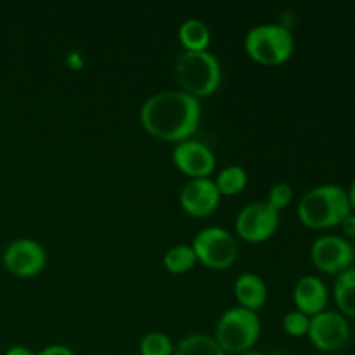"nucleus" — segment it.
<instances>
[{
	"label": "nucleus",
	"mask_w": 355,
	"mask_h": 355,
	"mask_svg": "<svg viewBox=\"0 0 355 355\" xmlns=\"http://www.w3.org/2000/svg\"><path fill=\"white\" fill-rule=\"evenodd\" d=\"M293 304L302 314L314 318L328 309L329 290L318 276H302L293 288Z\"/></svg>",
	"instance_id": "ddd939ff"
},
{
	"label": "nucleus",
	"mask_w": 355,
	"mask_h": 355,
	"mask_svg": "<svg viewBox=\"0 0 355 355\" xmlns=\"http://www.w3.org/2000/svg\"><path fill=\"white\" fill-rule=\"evenodd\" d=\"M352 211L345 187L338 184H321L302 196L297 207L298 220L314 231L338 227Z\"/></svg>",
	"instance_id": "f03ea898"
},
{
	"label": "nucleus",
	"mask_w": 355,
	"mask_h": 355,
	"mask_svg": "<svg viewBox=\"0 0 355 355\" xmlns=\"http://www.w3.org/2000/svg\"><path fill=\"white\" fill-rule=\"evenodd\" d=\"M234 297L239 307L259 312L266 305L267 286L259 274L245 272L234 281Z\"/></svg>",
	"instance_id": "4468645a"
},
{
	"label": "nucleus",
	"mask_w": 355,
	"mask_h": 355,
	"mask_svg": "<svg viewBox=\"0 0 355 355\" xmlns=\"http://www.w3.org/2000/svg\"><path fill=\"white\" fill-rule=\"evenodd\" d=\"M291 200H293V187L288 182H277L269 189L266 201L274 210L281 211L291 203Z\"/></svg>",
	"instance_id": "4be33fe9"
},
{
	"label": "nucleus",
	"mask_w": 355,
	"mask_h": 355,
	"mask_svg": "<svg viewBox=\"0 0 355 355\" xmlns=\"http://www.w3.org/2000/svg\"><path fill=\"white\" fill-rule=\"evenodd\" d=\"M180 207L191 217H208L220 205V193L211 179H191L179 194Z\"/></svg>",
	"instance_id": "f8f14e48"
},
{
	"label": "nucleus",
	"mask_w": 355,
	"mask_h": 355,
	"mask_svg": "<svg viewBox=\"0 0 355 355\" xmlns=\"http://www.w3.org/2000/svg\"><path fill=\"white\" fill-rule=\"evenodd\" d=\"M333 300L347 319H355V267L343 270L333 283Z\"/></svg>",
	"instance_id": "2eb2a0df"
},
{
	"label": "nucleus",
	"mask_w": 355,
	"mask_h": 355,
	"mask_svg": "<svg viewBox=\"0 0 355 355\" xmlns=\"http://www.w3.org/2000/svg\"><path fill=\"white\" fill-rule=\"evenodd\" d=\"M309 326H311V318L302 314L300 311H291L283 318V329L291 338H304V336H307Z\"/></svg>",
	"instance_id": "412c9836"
},
{
	"label": "nucleus",
	"mask_w": 355,
	"mask_h": 355,
	"mask_svg": "<svg viewBox=\"0 0 355 355\" xmlns=\"http://www.w3.org/2000/svg\"><path fill=\"white\" fill-rule=\"evenodd\" d=\"M198 263L191 245H175L163 255V266L172 274H186Z\"/></svg>",
	"instance_id": "6ab92c4d"
},
{
	"label": "nucleus",
	"mask_w": 355,
	"mask_h": 355,
	"mask_svg": "<svg viewBox=\"0 0 355 355\" xmlns=\"http://www.w3.org/2000/svg\"><path fill=\"white\" fill-rule=\"evenodd\" d=\"M279 220V211L267 201H253L236 215V234L248 243H263L276 234Z\"/></svg>",
	"instance_id": "6e6552de"
},
{
	"label": "nucleus",
	"mask_w": 355,
	"mask_h": 355,
	"mask_svg": "<svg viewBox=\"0 0 355 355\" xmlns=\"http://www.w3.org/2000/svg\"><path fill=\"white\" fill-rule=\"evenodd\" d=\"M173 355H227V352L218 345L214 336L193 333L180 340Z\"/></svg>",
	"instance_id": "f3484780"
},
{
	"label": "nucleus",
	"mask_w": 355,
	"mask_h": 355,
	"mask_svg": "<svg viewBox=\"0 0 355 355\" xmlns=\"http://www.w3.org/2000/svg\"><path fill=\"white\" fill-rule=\"evenodd\" d=\"M3 355H37V354L24 345H12L3 352Z\"/></svg>",
	"instance_id": "393cba45"
},
{
	"label": "nucleus",
	"mask_w": 355,
	"mask_h": 355,
	"mask_svg": "<svg viewBox=\"0 0 355 355\" xmlns=\"http://www.w3.org/2000/svg\"><path fill=\"white\" fill-rule=\"evenodd\" d=\"M175 76L182 92L201 99L220 87L222 68L210 51H184L175 62Z\"/></svg>",
	"instance_id": "7ed1b4c3"
},
{
	"label": "nucleus",
	"mask_w": 355,
	"mask_h": 355,
	"mask_svg": "<svg viewBox=\"0 0 355 355\" xmlns=\"http://www.w3.org/2000/svg\"><path fill=\"white\" fill-rule=\"evenodd\" d=\"M172 162L177 170L191 179H208L215 170V155L203 142L187 139L175 144L172 153Z\"/></svg>",
	"instance_id": "9b49d317"
},
{
	"label": "nucleus",
	"mask_w": 355,
	"mask_h": 355,
	"mask_svg": "<svg viewBox=\"0 0 355 355\" xmlns=\"http://www.w3.org/2000/svg\"><path fill=\"white\" fill-rule=\"evenodd\" d=\"M262 324L257 312L243 307H231L218 318L215 336L218 345L229 354L241 355L255 347L259 342Z\"/></svg>",
	"instance_id": "39448f33"
},
{
	"label": "nucleus",
	"mask_w": 355,
	"mask_h": 355,
	"mask_svg": "<svg viewBox=\"0 0 355 355\" xmlns=\"http://www.w3.org/2000/svg\"><path fill=\"white\" fill-rule=\"evenodd\" d=\"M2 263L7 272L21 279L38 276L47 266V252L31 238H17L2 252Z\"/></svg>",
	"instance_id": "1a4fd4ad"
},
{
	"label": "nucleus",
	"mask_w": 355,
	"mask_h": 355,
	"mask_svg": "<svg viewBox=\"0 0 355 355\" xmlns=\"http://www.w3.org/2000/svg\"><path fill=\"white\" fill-rule=\"evenodd\" d=\"M210 28L207 26V23L196 17H191L186 19L179 28V40L182 44V47L189 52H200V51H208V45H210Z\"/></svg>",
	"instance_id": "dca6fc26"
},
{
	"label": "nucleus",
	"mask_w": 355,
	"mask_h": 355,
	"mask_svg": "<svg viewBox=\"0 0 355 355\" xmlns=\"http://www.w3.org/2000/svg\"><path fill=\"white\" fill-rule=\"evenodd\" d=\"M37 355H76L69 347L61 345V343H54V345H47L42 349Z\"/></svg>",
	"instance_id": "b1692460"
},
{
	"label": "nucleus",
	"mask_w": 355,
	"mask_h": 355,
	"mask_svg": "<svg viewBox=\"0 0 355 355\" xmlns=\"http://www.w3.org/2000/svg\"><path fill=\"white\" fill-rule=\"evenodd\" d=\"M354 257H355V243H354Z\"/></svg>",
	"instance_id": "cd10ccee"
},
{
	"label": "nucleus",
	"mask_w": 355,
	"mask_h": 355,
	"mask_svg": "<svg viewBox=\"0 0 355 355\" xmlns=\"http://www.w3.org/2000/svg\"><path fill=\"white\" fill-rule=\"evenodd\" d=\"M309 340L315 350L324 354L342 352L350 342V322L338 311L326 309L321 314L311 318V326L307 333Z\"/></svg>",
	"instance_id": "0eeeda50"
},
{
	"label": "nucleus",
	"mask_w": 355,
	"mask_h": 355,
	"mask_svg": "<svg viewBox=\"0 0 355 355\" xmlns=\"http://www.w3.org/2000/svg\"><path fill=\"white\" fill-rule=\"evenodd\" d=\"M340 227H342L343 238L349 239V241L354 245L355 243V211H350V214L343 218V222L340 224Z\"/></svg>",
	"instance_id": "5701e85b"
},
{
	"label": "nucleus",
	"mask_w": 355,
	"mask_h": 355,
	"mask_svg": "<svg viewBox=\"0 0 355 355\" xmlns=\"http://www.w3.org/2000/svg\"><path fill=\"white\" fill-rule=\"evenodd\" d=\"M198 262L214 270H225L238 259V243L224 227H205L191 243Z\"/></svg>",
	"instance_id": "423d86ee"
},
{
	"label": "nucleus",
	"mask_w": 355,
	"mask_h": 355,
	"mask_svg": "<svg viewBox=\"0 0 355 355\" xmlns=\"http://www.w3.org/2000/svg\"><path fill=\"white\" fill-rule=\"evenodd\" d=\"M245 51L259 64H283L293 55L295 37L284 24H257L246 33Z\"/></svg>",
	"instance_id": "20e7f679"
},
{
	"label": "nucleus",
	"mask_w": 355,
	"mask_h": 355,
	"mask_svg": "<svg viewBox=\"0 0 355 355\" xmlns=\"http://www.w3.org/2000/svg\"><path fill=\"white\" fill-rule=\"evenodd\" d=\"M347 196H349L350 208H352V211H355V179L350 182L349 189H347Z\"/></svg>",
	"instance_id": "a878e982"
},
{
	"label": "nucleus",
	"mask_w": 355,
	"mask_h": 355,
	"mask_svg": "<svg viewBox=\"0 0 355 355\" xmlns=\"http://www.w3.org/2000/svg\"><path fill=\"white\" fill-rule=\"evenodd\" d=\"M214 182L220 196H236L248 186V173L243 166L229 165L218 172Z\"/></svg>",
	"instance_id": "a211bd4d"
},
{
	"label": "nucleus",
	"mask_w": 355,
	"mask_h": 355,
	"mask_svg": "<svg viewBox=\"0 0 355 355\" xmlns=\"http://www.w3.org/2000/svg\"><path fill=\"white\" fill-rule=\"evenodd\" d=\"M241 355H267V354H263V352H260V350H248V352H245V354H241Z\"/></svg>",
	"instance_id": "bb28decb"
},
{
	"label": "nucleus",
	"mask_w": 355,
	"mask_h": 355,
	"mask_svg": "<svg viewBox=\"0 0 355 355\" xmlns=\"http://www.w3.org/2000/svg\"><path fill=\"white\" fill-rule=\"evenodd\" d=\"M311 260L319 272L338 276L354 267V245L343 236H319L311 246Z\"/></svg>",
	"instance_id": "9d476101"
},
{
	"label": "nucleus",
	"mask_w": 355,
	"mask_h": 355,
	"mask_svg": "<svg viewBox=\"0 0 355 355\" xmlns=\"http://www.w3.org/2000/svg\"><path fill=\"white\" fill-rule=\"evenodd\" d=\"M139 118L151 137L163 142L187 141L201 121V103L182 90H162L142 103Z\"/></svg>",
	"instance_id": "f257e3e1"
},
{
	"label": "nucleus",
	"mask_w": 355,
	"mask_h": 355,
	"mask_svg": "<svg viewBox=\"0 0 355 355\" xmlns=\"http://www.w3.org/2000/svg\"><path fill=\"white\" fill-rule=\"evenodd\" d=\"M139 354L141 355H173L175 345L168 335L162 331L146 333L139 342Z\"/></svg>",
	"instance_id": "aec40b11"
}]
</instances>
